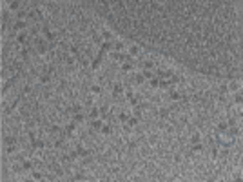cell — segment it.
I'll return each mask as SVG.
<instances>
[{
    "mask_svg": "<svg viewBox=\"0 0 243 182\" xmlns=\"http://www.w3.org/2000/svg\"><path fill=\"white\" fill-rule=\"evenodd\" d=\"M20 7H22V4L18 2V0L9 2V9H11V11H17V13H18V11H20Z\"/></svg>",
    "mask_w": 243,
    "mask_h": 182,
    "instance_id": "obj_18",
    "label": "cell"
},
{
    "mask_svg": "<svg viewBox=\"0 0 243 182\" xmlns=\"http://www.w3.org/2000/svg\"><path fill=\"white\" fill-rule=\"evenodd\" d=\"M203 149H205V148H203L202 142H198V144H192V153H196V155H202Z\"/></svg>",
    "mask_w": 243,
    "mask_h": 182,
    "instance_id": "obj_16",
    "label": "cell"
},
{
    "mask_svg": "<svg viewBox=\"0 0 243 182\" xmlns=\"http://www.w3.org/2000/svg\"><path fill=\"white\" fill-rule=\"evenodd\" d=\"M123 47H125V44H123L122 40H118V42H113V49H114L116 53H120V51L123 49Z\"/></svg>",
    "mask_w": 243,
    "mask_h": 182,
    "instance_id": "obj_22",
    "label": "cell"
},
{
    "mask_svg": "<svg viewBox=\"0 0 243 182\" xmlns=\"http://www.w3.org/2000/svg\"><path fill=\"white\" fill-rule=\"evenodd\" d=\"M102 126H103V122H102L100 119L91 120V127H93V129H102Z\"/></svg>",
    "mask_w": 243,
    "mask_h": 182,
    "instance_id": "obj_25",
    "label": "cell"
},
{
    "mask_svg": "<svg viewBox=\"0 0 243 182\" xmlns=\"http://www.w3.org/2000/svg\"><path fill=\"white\" fill-rule=\"evenodd\" d=\"M31 177H33V180H42V177H44V175H42L40 171H35V169H33Z\"/></svg>",
    "mask_w": 243,
    "mask_h": 182,
    "instance_id": "obj_34",
    "label": "cell"
},
{
    "mask_svg": "<svg viewBox=\"0 0 243 182\" xmlns=\"http://www.w3.org/2000/svg\"><path fill=\"white\" fill-rule=\"evenodd\" d=\"M149 86H151L152 89H156V87H160V80H158V77H152V79L149 80Z\"/></svg>",
    "mask_w": 243,
    "mask_h": 182,
    "instance_id": "obj_28",
    "label": "cell"
},
{
    "mask_svg": "<svg viewBox=\"0 0 243 182\" xmlns=\"http://www.w3.org/2000/svg\"><path fill=\"white\" fill-rule=\"evenodd\" d=\"M100 131H102V135H103V137H111V135H113V127H111L109 124H103Z\"/></svg>",
    "mask_w": 243,
    "mask_h": 182,
    "instance_id": "obj_13",
    "label": "cell"
},
{
    "mask_svg": "<svg viewBox=\"0 0 243 182\" xmlns=\"http://www.w3.org/2000/svg\"><path fill=\"white\" fill-rule=\"evenodd\" d=\"M142 75H143V79H145V80H151L152 77H156V75H154V71H151V69H143Z\"/></svg>",
    "mask_w": 243,
    "mask_h": 182,
    "instance_id": "obj_23",
    "label": "cell"
},
{
    "mask_svg": "<svg viewBox=\"0 0 243 182\" xmlns=\"http://www.w3.org/2000/svg\"><path fill=\"white\" fill-rule=\"evenodd\" d=\"M191 142H192V144L202 142V135H200V131H192V133H191Z\"/></svg>",
    "mask_w": 243,
    "mask_h": 182,
    "instance_id": "obj_17",
    "label": "cell"
},
{
    "mask_svg": "<svg viewBox=\"0 0 243 182\" xmlns=\"http://www.w3.org/2000/svg\"><path fill=\"white\" fill-rule=\"evenodd\" d=\"M38 80H40V84H44V86H47V84H51V73H47V71H44L40 77H38Z\"/></svg>",
    "mask_w": 243,
    "mask_h": 182,
    "instance_id": "obj_7",
    "label": "cell"
},
{
    "mask_svg": "<svg viewBox=\"0 0 243 182\" xmlns=\"http://www.w3.org/2000/svg\"><path fill=\"white\" fill-rule=\"evenodd\" d=\"M123 91H125V89H123V86H122L120 82H116V84L113 86V95H114L116 99L120 97V95H122V93H123Z\"/></svg>",
    "mask_w": 243,
    "mask_h": 182,
    "instance_id": "obj_8",
    "label": "cell"
},
{
    "mask_svg": "<svg viewBox=\"0 0 243 182\" xmlns=\"http://www.w3.org/2000/svg\"><path fill=\"white\" fill-rule=\"evenodd\" d=\"M4 144H6V146H9V144H17V139H15V137L6 135V137H4Z\"/></svg>",
    "mask_w": 243,
    "mask_h": 182,
    "instance_id": "obj_29",
    "label": "cell"
},
{
    "mask_svg": "<svg viewBox=\"0 0 243 182\" xmlns=\"http://www.w3.org/2000/svg\"><path fill=\"white\" fill-rule=\"evenodd\" d=\"M182 160H183L182 153H174V155H172V162H174V164H182Z\"/></svg>",
    "mask_w": 243,
    "mask_h": 182,
    "instance_id": "obj_30",
    "label": "cell"
},
{
    "mask_svg": "<svg viewBox=\"0 0 243 182\" xmlns=\"http://www.w3.org/2000/svg\"><path fill=\"white\" fill-rule=\"evenodd\" d=\"M27 42V33L25 31H22V33H17V44L22 46V44H25Z\"/></svg>",
    "mask_w": 243,
    "mask_h": 182,
    "instance_id": "obj_12",
    "label": "cell"
},
{
    "mask_svg": "<svg viewBox=\"0 0 243 182\" xmlns=\"http://www.w3.org/2000/svg\"><path fill=\"white\" fill-rule=\"evenodd\" d=\"M234 102H236V106H241V102H243V97H241V93L238 91L236 95H234Z\"/></svg>",
    "mask_w": 243,
    "mask_h": 182,
    "instance_id": "obj_33",
    "label": "cell"
},
{
    "mask_svg": "<svg viewBox=\"0 0 243 182\" xmlns=\"http://www.w3.org/2000/svg\"><path fill=\"white\" fill-rule=\"evenodd\" d=\"M31 148L37 151V149H40V151H44V148H47V142L40 140V139H37L35 142H31Z\"/></svg>",
    "mask_w": 243,
    "mask_h": 182,
    "instance_id": "obj_4",
    "label": "cell"
},
{
    "mask_svg": "<svg viewBox=\"0 0 243 182\" xmlns=\"http://www.w3.org/2000/svg\"><path fill=\"white\" fill-rule=\"evenodd\" d=\"M35 164L37 162H33V160H24L22 162V168H24V171H33L35 169Z\"/></svg>",
    "mask_w": 243,
    "mask_h": 182,
    "instance_id": "obj_11",
    "label": "cell"
},
{
    "mask_svg": "<svg viewBox=\"0 0 243 182\" xmlns=\"http://www.w3.org/2000/svg\"><path fill=\"white\" fill-rule=\"evenodd\" d=\"M125 99H134V93H133V89H125Z\"/></svg>",
    "mask_w": 243,
    "mask_h": 182,
    "instance_id": "obj_35",
    "label": "cell"
},
{
    "mask_svg": "<svg viewBox=\"0 0 243 182\" xmlns=\"http://www.w3.org/2000/svg\"><path fill=\"white\" fill-rule=\"evenodd\" d=\"M122 71H123V73L133 71V64H129V62H122Z\"/></svg>",
    "mask_w": 243,
    "mask_h": 182,
    "instance_id": "obj_27",
    "label": "cell"
},
{
    "mask_svg": "<svg viewBox=\"0 0 243 182\" xmlns=\"http://www.w3.org/2000/svg\"><path fill=\"white\" fill-rule=\"evenodd\" d=\"M138 124H140V119H138V117H129V119H127V126H129L131 129H134Z\"/></svg>",
    "mask_w": 243,
    "mask_h": 182,
    "instance_id": "obj_14",
    "label": "cell"
},
{
    "mask_svg": "<svg viewBox=\"0 0 243 182\" xmlns=\"http://www.w3.org/2000/svg\"><path fill=\"white\" fill-rule=\"evenodd\" d=\"M127 119H129V115H127V113H118L116 122H118V124H127Z\"/></svg>",
    "mask_w": 243,
    "mask_h": 182,
    "instance_id": "obj_21",
    "label": "cell"
},
{
    "mask_svg": "<svg viewBox=\"0 0 243 182\" xmlns=\"http://www.w3.org/2000/svg\"><path fill=\"white\" fill-rule=\"evenodd\" d=\"M133 82H134L136 86H142L143 82H145V79H143L142 73H136V75H134V79H133Z\"/></svg>",
    "mask_w": 243,
    "mask_h": 182,
    "instance_id": "obj_20",
    "label": "cell"
},
{
    "mask_svg": "<svg viewBox=\"0 0 243 182\" xmlns=\"http://www.w3.org/2000/svg\"><path fill=\"white\" fill-rule=\"evenodd\" d=\"M102 49L103 51H111L113 49V42H102Z\"/></svg>",
    "mask_w": 243,
    "mask_h": 182,
    "instance_id": "obj_32",
    "label": "cell"
},
{
    "mask_svg": "<svg viewBox=\"0 0 243 182\" xmlns=\"http://www.w3.org/2000/svg\"><path fill=\"white\" fill-rule=\"evenodd\" d=\"M42 35H44V40L45 42H55V38H56V33L53 29H49L47 26L42 27Z\"/></svg>",
    "mask_w": 243,
    "mask_h": 182,
    "instance_id": "obj_1",
    "label": "cell"
},
{
    "mask_svg": "<svg viewBox=\"0 0 243 182\" xmlns=\"http://www.w3.org/2000/svg\"><path fill=\"white\" fill-rule=\"evenodd\" d=\"M83 120H85L83 113H75V115H73V122H75V124H83Z\"/></svg>",
    "mask_w": 243,
    "mask_h": 182,
    "instance_id": "obj_19",
    "label": "cell"
},
{
    "mask_svg": "<svg viewBox=\"0 0 243 182\" xmlns=\"http://www.w3.org/2000/svg\"><path fill=\"white\" fill-rule=\"evenodd\" d=\"M154 67H156V62L154 60H145L143 62V69H151V71H152Z\"/></svg>",
    "mask_w": 243,
    "mask_h": 182,
    "instance_id": "obj_26",
    "label": "cell"
},
{
    "mask_svg": "<svg viewBox=\"0 0 243 182\" xmlns=\"http://www.w3.org/2000/svg\"><path fill=\"white\" fill-rule=\"evenodd\" d=\"M227 129H229V124H227V120L218 122V131H220V133H225Z\"/></svg>",
    "mask_w": 243,
    "mask_h": 182,
    "instance_id": "obj_24",
    "label": "cell"
},
{
    "mask_svg": "<svg viewBox=\"0 0 243 182\" xmlns=\"http://www.w3.org/2000/svg\"><path fill=\"white\" fill-rule=\"evenodd\" d=\"M17 153H18V146H17V144L6 146V155H7V157H13V155H17Z\"/></svg>",
    "mask_w": 243,
    "mask_h": 182,
    "instance_id": "obj_6",
    "label": "cell"
},
{
    "mask_svg": "<svg viewBox=\"0 0 243 182\" xmlns=\"http://www.w3.org/2000/svg\"><path fill=\"white\" fill-rule=\"evenodd\" d=\"M127 53H129V57H140V53H142L140 44H131L129 49H127Z\"/></svg>",
    "mask_w": 243,
    "mask_h": 182,
    "instance_id": "obj_2",
    "label": "cell"
},
{
    "mask_svg": "<svg viewBox=\"0 0 243 182\" xmlns=\"http://www.w3.org/2000/svg\"><path fill=\"white\" fill-rule=\"evenodd\" d=\"M171 99H172L174 102L182 100V93H178V91H171Z\"/></svg>",
    "mask_w": 243,
    "mask_h": 182,
    "instance_id": "obj_31",
    "label": "cell"
},
{
    "mask_svg": "<svg viewBox=\"0 0 243 182\" xmlns=\"http://www.w3.org/2000/svg\"><path fill=\"white\" fill-rule=\"evenodd\" d=\"M75 126H76V124L73 122V124H69V126H67L64 131H65L67 135H71V137H76V127H75Z\"/></svg>",
    "mask_w": 243,
    "mask_h": 182,
    "instance_id": "obj_15",
    "label": "cell"
},
{
    "mask_svg": "<svg viewBox=\"0 0 243 182\" xmlns=\"http://www.w3.org/2000/svg\"><path fill=\"white\" fill-rule=\"evenodd\" d=\"M89 93H91V95H100L102 86L100 84H91V86H89Z\"/></svg>",
    "mask_w": 243,
    "mask_h": 182,
    "instance_id": "obj_10",
    "label": "cell"
},
{
    "mask_svg": "<svg viewBox=\"0 0 243 182\" xmlns=\"http://www.w3.org/2000/svg\"><path fill=\"white\" fill-rule=\"evenodd\" d=\"M25 26H27V22L25 20H17L15 22V24H13V31H15V33H18V31H24V29H25Z\"/></svg>",
    "mask_w": 243,
    "mask_h": 182,
    "instance_id": "obj_5",
    "label": "cell"
},
{
    "mask_svg": "<svg viewBox=\"0 0 243 182\" xmlns=\"http://www.w3.org/2000/svg\"><path fill=\"white\" fill-rule=\"evenodd\" d=\"M138 153H140L142 159H151V157H152V148H151V146H142Z\"/></svg>",
    "mask_w": 243,
    "mask_h": 182,
    "instance_id": "obj_3",
    "label": "cell"
},
{
    "mask_svg": "<svg viewBox=\"0 0 243 182\" xmlns=\"http://www.w3.org/2000/svg\"><path fill=\"white\" fill-rule=\"evenodd\" d=\"M89 117H91V120H94V119H100V107H96V106H91Z\"/></svg>",
    "mask_w": 243,
    "mask_h": 182,
    "instance_id": "obj_9",
    "label": "cell"
}]
</instances>
